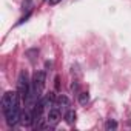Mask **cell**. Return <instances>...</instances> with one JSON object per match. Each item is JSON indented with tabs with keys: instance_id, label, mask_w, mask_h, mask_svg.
Here are the masks:
<instances>
[{
	"instance_id": "1",
	"label": "cell",
	"mask_w": 131,
	"mask_h": 131,
	"mask_svg": "<svg viewBox=\"0 0 131 131\" xmlns=\"http://www.w3.org/2000/svg\"><path fill=\"white\" fill-rule=\"evenodd\" d=\"M2 111L9 126L20 122V96L17 91H6L2 97Z\"/></svg>"
},
{
	"instance_id": "2",
	"label": "cell",
	"mask_w": 131,
	"mask_h": 131,
	"mask_svg": "<svg viewBox=\"0 0 131 131\" xmlns=\"http://www.w3.org/2000/svg\"><path fill=\"white\" fill-rule=\"evenodd\" d=\"M43 90H45V73L43 71H36L34 76H32V80H31V93H29V97H28L26 103L29 106H34L36 102L39 99H42Z\"/></svg>"
},
{
	"instance_id": "3",
	"label": "cell",
	"mask_w": 131,
	"mask_h": 131,
	"mask_svg": "<svg viewBox=\"0 0 131 131\" xmlns=\"http://www.w3.org/2000/svg\"><path fill=\"white\" fill-rule=\"evenodd\" d=\"M17 93H19L22 102L28 100L29 93H31V82H29V77H28L26 71H22L19 74V79H17Z\"/></svg>"
},
{
	"instance_id": "4",
	"label": "cell",
	"mask_w": 131,
	"mask_h": 131,
	"mask_svg": "<svg viewBox=\"0 0 131 131\" xmlns=\"http://www.w3.org/2000/svg\"><path fill=\"white\" fill-rule=\"evenodd\" d=\"M62 119V114L57 108H51L48 110V114H46V125L48 126H56Z\"/></svg>"
},
{
	"instance_id": "5",
	"label": "cell",
	"mask_w": 131,
	"mask_h": 131,
	"mask_svg": "<svg viewBox=\"0 0 131 131\" xmlns=\"http://www.w3.org/2000/svg\"><path fill=\"white\" fill-rule=\"evenodd\" d=\"M68 106H70V100H68L67 96H59V97L56 99V102H54V108H57L60 113H62V111H67Z\"/></svg>"
},
{
	"instance_id": "6",
	"label": "cell",
	"mask_w": 131,
	"mask_h": 131,
	"mask_svg": "<svg viewBox=\"0 0 131 131\" xmlns=\"http://www.w3.org/2000/svg\"><path fill=\"white\" fill-rule=\"evenodd\" d=\"M32 122H34V116H32V113H31V111H23L22 116H20V123H22L23 126H29Z\"/></svg>"
},
{
	"instance_id": "7",
	"label": "cell",
	"mask_w": 131,
	"mask_h": 131,
	"mask_svg": "<svg viewBox=\"0 0 131 131\" xmlns=\"http://www.w3.org/2000/svg\"><path fill=\"white\" fill-rule=\"evenodd\" d=\"M76 113L74 111H68L67 113V116H65V119H67V123L68 125H74V122H76Z\"/></svg>"
},
{
	"instance_id": "8",
	"label": "cell",
	"mask_w": 131,
	"mask_h": 131,
	"mask_svg": "<svg viewBox=\"0 0 131 131\" xmlns=\"http://www.w3.org/2000/svg\"><path fill=\"white\" fill-rule=\"evenodd\" d=\"M88 99H90L88 93H82V94H80V97H79V100H80V103H82V105H85V103L88 102Z\"/></svg>"
},
{
	"instance_id": "9",
	"label": "cell",
	"mask_w": 131,
	"mask_h": 131,
	"mask_svg": "<svg viewBox=\"0 0 131 131\" xmlns=\"http://www.w3.org/2000/svg\"><path fill=\"white\" fill-rule=\"evenodd\" d=\"M105 128H106V129H116V128H117V123H116L114 120H108L106 125H105Z\"/></svg>"
},
{
	"instance_id": "10",
	"label": "cell",
	"mask_w": 131,
	"mask_h": 131,
	"mask_svg": "<svg viewBox=\"0 0 131 131\" xmlns=\"http://www.w3.org/2000/svg\"><path fill=\"white\" fill-rule=\"evenodd\" d=\"M59 2H60V0H49L51 5H56V3H59Z\"/></svg>"
}]
</instances>
